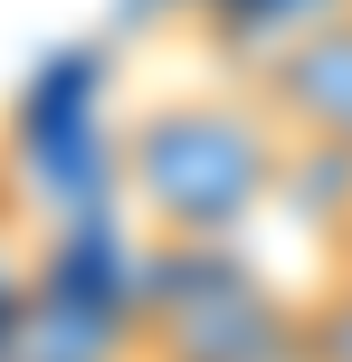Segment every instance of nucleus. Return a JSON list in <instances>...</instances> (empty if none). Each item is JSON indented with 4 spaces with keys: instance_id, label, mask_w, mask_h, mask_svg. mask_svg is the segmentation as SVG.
Masks as SVG:
<instances>
[{
    "instance_id": "f257e3e1",
    "label": "nucleus",
    "mask_w": 352,
    "mask_h": 362,
    "mask_svg": "<svg viewBox=\"0 0 352 362\" xmlns=\"http://www.w3.org/2000/svg\"><path fill=\"white\" fill-rule=\"evenodd\" d=\"M286 181V124L257 86L162 95L114 144V200L143 238H238Z\"/></svg>"
},
{
    "instance_id": "f03ea898",
    "label": "nucleus",
    "mask_w": 352,
    "mask_h": 362,
    "mask_svg": "<svg viewBox=\"0 0 352 362\" xmlns=\"http://www.w3.org/2000/svg\"><path fill=\"white\" fill-rule=\"evenodd\" d=\"M133 334L152 362H286L305 353V305L267 286L238 238H143Z\"/></svg>"
},
{
    "instance_id": "7ed1b4c3",
    "label": "nucleus",
    "mask_w": 352,
    "mask_h": 362,
    "mask_svg": "<svg viewBox=\"0 0 352 362\" xmlns=\"http://www.w3.org/2000/svg\"><path fill=\"white\" fill-rule=\"evenodd\" d=\"M248 86L267 95V115H277L296 144L352 153V0L324 10V19H305L296 38H277V48L248 67Z\"/></svg>"
},
{
    "instance_id": "20e7f679",
    "label": "nucleus",
    "mask_w": 352,
    "mask_h": 362,
    "mask_svg": "<svg viewBox=\"0 0 352 362\" xmlns=\"http://www.w3.org/2000/svg\"><path fill=\"white\" fill-rule=\"evenodd\" d=\"M305 362H352V267L305 296Z\"/></svg>"
},
{
    "instance_id": "39448f33",
    "label": "nucleus",
    "mask_w": 352,
    "mask_h": 362,
    "mask_svg": "<svg viewBox=\"0 0 352 362\" xmlns=\"http://www.w3.org/2000/svg\"><path fill=\"white\" fill-rule=\"evenodd\" d=\"M143 362H152V353H143Z\"/></svg>"
}]
</instances>
